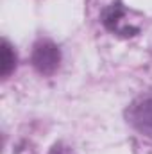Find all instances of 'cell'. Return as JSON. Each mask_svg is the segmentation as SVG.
Masks as SVG:
<instances>
[{
	"instance_id": "1",
	"label": "cell",
	"mask_w": 152,
	"mask_h": 154,
	"mask_svg": "<svg viewBox=\"0 0 152 154\" xmlns=\"http://www.w3.org/2000/svg\"><path fill=\"white\" fill-rule=\"evenodd\" d=\"M102 23L108 31L123 38L136 36L140 32V27L131 20V11L122 2H113L102 11Z\"/></svg>"
},
{
	"instance_id": "2",
	"label": "cell",
	"mask_w": 152,
	"mask_h": 154,
	"mask_svg": "<svg viewBox=\"0 0 152 154\" xmlns=\"http://www.w3.org/2000/svg\"><path fill=\"white\" fill-rule=\"evenodd\" d=\"M125 118L138 133L152 138V91L134 99L125 109Z\"/></svg>"
},
{
	"instance_id": "3",
	"label": "cell",
	"mask_w": 152,
	"mask_h": 154,
	"mask_svg": "<svg viewBox=\"0 0 152 154\" xmlns=\"http://www.w3.org/2000/svg\"><path fill=\"white\" fill-rule=\"evenodd\" d=\"M61 63V50L50 39H39L32 48V65L43 75H52Z\"/></svg>"
},
{
	"instance_id": "4",
	"label": "cell",
	"mask_w": 152,
	"mask_h": 154,
	"mask_svg": "<svg viewBox=\"0 0 152 154\" xmlns=\"http://www.w3.org/2000/svg\"><path fill=\"white\" fill-rule=\"evenodd\" d=\"M16 66V54L7 39H2V77H7Z\"/></svg>"
},
{
	"instance_id": "5",
	"label": "cell",
	"mask_w": 152,
	"mask_h": 154,
	"mask_svg": "<svg viewBox=\"0 0 152 154\" xmlns=\"http://www.w3.org/2000/svg\"><path fill=\"white\" fill-rule=\"evenodd\" d=\"M48 154H74V151L68 145H65V143H56Z\"/></svg>"
}]
</instances>
